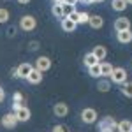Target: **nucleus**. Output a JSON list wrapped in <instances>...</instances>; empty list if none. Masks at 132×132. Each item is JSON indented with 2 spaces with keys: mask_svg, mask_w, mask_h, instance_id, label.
Returning <instances> with one entry per match:
<instances>
[{
  "mask_svg": "<svg viewBox=\"0 0 132 132\" xmlns=\"http://www.w3.org/2000/svg\"><path fill=\"white\" fill-rule=\"evenodd\" d=\"M65 18H69V20L71 21H74V23H76V25H78V23H79V11H72L71 14H69V16H65Z\"/></svg>",
  "mask_w": 132,
  "mask_h": 132,
  "instance_id": "obj_24",
  "label": "nucleus"
},
{
  "mask_svg": "<svg viewBox=\"0 0 132 132\" xmlns=\"http://www.w3.org/2000/svg\"><path fill=\"white\" fill-rule=\"evenodd\" d=\"M111 5H113V9H114V11H118V12H120V11L127 9V5H129V4H127L125 0H113Z\"/></svg>",
  "mask_w": 132,
  "mask_h": 132,
  "instance_id": "obj_18",
  "label": "nucleus"
},
{
  "mask_svg": "<svg viewBox=\"0 0 132 132\" xmlns=\"http://www.w3.org/2000/svg\"><path fill=\"white\" fill-rule=\"evenodd\" d=\"M122 93L125 97H132V81H125L122 85Z\"/></svg>",
  "mask_w": 132,
  "mask_h": 132,
  "instance_id": "obj_21",
  "label": "nucleus"
},
{
  "mask_svg": "<svg viewBox=\"0 0 132 132\" xmlns=\"http://www.w3.org/2000/svg\"><path fill=\"white\" fill-rule=\"evenodd\" d=\"M99 63H101V76H106V78H109L114 67H113L111 63H108V62H99Z\"/></svg>",
  "mask_w": 132,
  "mask_h": 132,
  "instance_id": "obj_13",
  "label": "nucleus"
},
{
  "mask_svg": "<svg viewBox=\"0 0 132 132\" xmlns=\"http://www.w3.org/2000/svg\"><path fill=\"white\" fill-rule=\"evenodd\" d=\"M51 11H53V14L56 18H63V4H55Z\"/></svg>",
  "mask_w": 132,
  "mask_h": 132,
  "instance_id": "obj_23",
  "label": "nucleus"
},
{
  "mask_svg": "<svg viewBox=\"0 0 132 132\" xmlns=\"http://www.w3.org/2000/svg\"><path fill=\"white\" fill-rule=\"evenodd\" d=\"M28 83H32V85H39V83L42 81V72L37 71V69H32V72L28 74Z\"/></svg>",
  "mask_w": 132,
  "mask_h": 132,
  "instance_id": "obj_11",
  "label": "nucleus"
},
{
  "mask_svg": "<svg viewBox=\"0 0 132 132\" xmlns=\"http://www.w3.org/2000/svg\"><path fill=\"white\" fill-rule=\"evenodd\" d=\"M76 2H81V0H76Z\"/></svg>",
  "mask_w": 132,
  "mask_h": 132,
  "instance_id": "obj_34",
  "label": "nucleus"
},
{
  "mask_svg": "<svg viewBox=\"0 0 132 132\" xmlns=\"http://www.w3.org/2000/svg\"><path fill=\"white\" fill-rule=\"evenodd\" d=\"M93 2H104V0H93Z\"/></svg>",
  "mask_w": 132,
  "mask_h": 132,
  "instance_id": "obj_33",
  "label": "nucleus"
},
{
  "mask_svg": "<svg viewBox=\"0 0 132 132\" xmlns=\"http://www.w3.org/2000/svg\"><path fill=\"white\" fill-rule=\"evenodd\" d=\"M83 62H85V65L86 67H92V65H95V63H99V60L93 56V53H88V55H85V58H83Z\"/></svg>",
  "mask_w": 132,
  "mask_h": 132,
  "instance_id": "obj_20",
  "label": "nucleus"
},
{
  "mask_svg": "<svg viewBox=\"0 0 132 132\" xmlns=\"http://www.w3.org/2000/svg\"><path fill=\"white\" fill-rule=\"evenodd\" d=\"M20 25H21V28H23L25 32H30V30H34V28L37 27V20H35L34 16H30V14H27V16L21 18Z\"/></svg>",
  "mask_w": 132,
  "mask_h": 132,
  "instance_id": "obj_3",
  "label": "nucleus"
},
{
  "mask_svg": "<svg viewBox=\"0 0 132 132\" xmlns=\"http://www.w3.org/2000/svg\"><path fill=\"white\" fill-rule=\"evenodd\" d=\"M18 2H20V4H28L30 0H18Z\"/></svg>",
  "mask_w": 132,
  "mask_h": 132,
  "instance_id": "obj_30",
  "label": "nucleus"
},
{
  "mask_svg": "<svg viewBox=\"0 0 132 132\" xmlns=\"http://www.w3.org/2000/svg\"><path fill=\"white\" fill-rule=\"evenodd\" d=\"M76 27H78V25H76L74 21H71L69 18H63V20H62V28H63L65 32H74Z\"/></svg>",
  "mask_w": 132,
  "mask_h": 132,
  "instance_id": "obj_15",
  "label": "nucleus"
},
{
  "mask_svg": "<svg viewBox=\"0 0 132 132\" xmlns=\"http://www.w3.org/2000/svg\"><path fill=\"white\" fill-rule=\"evenodd\" d=\"M9 20V11L7 9H0V23H5Z\"/></svg>",
  "mask_w": 132,
  "mask_h": 132,
  "instance_id": "obj_25",
  "label": "nucleus"
},
{
  "mask_svg": "<svg viewBox=\"0 0 132 132\" xmlns=\"http://www.w3.org/2000/svg\"><path fill=\"white\" fill-rule=\"evenodd\" d=\"M14 114H16L18 122H28V120H30V109H28V108H25V106H21L20 109H16Z\"/></svg>",
  "mask_w": 132,
  "mask_h": 132,
  "instance_id": "obj_9",
  "label": "nucleus"
},
{
  "mask_svg": "<svg viewBox=\"0 0 132 132\" xmlns=\"http://www.w3.org/2000/svg\"><path fill=\"white\" fill-rule=\"evenodd\" d=\"M125 2H127V4H130V5H132V0H125Z\"/></svg>",
  "mask_w": 132,
  "mask_h": 132,
  "instance_id": "obj_32",
  "label": "nucleus"
},
{
  "mask_svg": "<svg viewBox=\"0 0 132 132\" xmlns=\"http://www.w3.org/2000/svg\"><path fill=\"white\" fill-rule=\"evenodd\" d=\"M88 20H90V14L88 12H79V23H88Z\"/></svg>",
  "mask_w": 132,
  "mask_h": 132,
  "instance_id": "obj_26",
  "label": "nucleus"
},
{
  "mask_svg": "<svg viewBox=\"0 0 132 132\" xmlns=\"http://www.w3.org/2000/svg\"><path fill=\"white\" fill-rule=\"evenodd\" d=\"M88 74H90L92 78H99L101 76V63H95V65L88 67Z\"/></svg>",
  "mask_w": 132,
  "mask_h": 132,
  "instance_id": "obj_22",
  "label": "nucleus"
},
{
  "mask_svg": "<svg viewBox=\"0 0 132 132\" xmlns=\"http://www.w3.org/2000/svg\"><path fill=\"white\" fill-rule=\"evenodd\" d=\"M72 11H74V7H72V5H67V4H63V18H65V16H69Z\"/></svg>",
  "mask_w": 132,
  "mask_h": 132,
  "instance_id": "obj_27",
  "label": "nucleus"
},
{
  "mask_svg": "<svg viewBox=\"0 0 132 132\" xmlns=\"http://www.w3.org/2000/svg\"><path fill=\"white\" fill-rule=\"evenodd\" d=\"M81 120L85 123H95L97 122V111L92 108H85L81 111Z\"/></svg>",
  "mask_w": 132,
  "mask_h": 132,
  "instance_id": "obj_5",
  "label": "nucleus"
},
{
  "mask_svg": "<svg viewBox=\"0 0 132 132\" xmlns=\"http://www.w3.org/2000/svg\"><path fill=\"white\" fill-rule=\"evenodd\" d=\"M32 69H34V65H30V63H21L20 67L16 69L14 76H16V78H21V79H27L28 74L32 72Z\"/></svg>",
  "mask_w": 132,
  "mask_h": 132,
  "instance_id": "obj_6",
  "label": "nucleus"
},
{
  "mask_svg": "<svg viewBox=\"0 0 132 132\" xmlns=\"http://www.w3.org/2000/svg\"><path fill=\"white\" fill-rule=\"evenodd\" d=\"M118 132H132V122L130 120L118 122Z\"/></svg>",
  "mask_w": 132,
  "mask_h": 132,
  "instance_id": "obj_17",
  "label": "nucleus"
},
{
  "mask_svg": "<svg viewBox=\"0 0 132 132\" xmlns=\"http://www.w3.org/2000/svg\"><path fill=\"white\" fill-rule=\"evenodd\" d=\"M81 2H85V4H93V0H81Z\"/></svg>",
  "mask_w": 132,
  "mask_h": 132,
  "instance_id": "obj_31",
  "label": "nucleus"
},
{
  "mask_svg": "<svg viewBox=\"0 0 132 132\" xmlns=\"http://www.w3.org/2000/svg\"><path fill=\"white\" fill-rule=\"evenodd\" d=\"M88 23H90V27H92V28H101L102 25H104V20H102L99 14H93V16H90Z\"/></svg>",
  "mask_w": 132,
  "mask_h": 132,
  "instance_id": "obj_14",
  "label": "nucleus"
},
{
  "mask_svg": "<svg viewBox=\"0 0 132 132\" xmlns=\"http://www.w3.org/2000/svg\"><path fill=\"white\" fill-rule=\"evenodd\" d=\"M114 30L116 32H123V30H130V20H127V18H118V20L114 21Z\"/></svg>",
  "mask_w": 132,
  "mask_h": 132,
  "instance_id": "obj_8",
  "label": "nucleus"
},
{
  "mask_svg": "<svg viewBox=\"0 0 132 132\" xmlns=\"http://www.w3.org/2000/svg\"><path fill=\"white\" fill-rule=\"evenodd\" d=\"M4 99H5V92L0 88V102H4Z\"/></svg>",
  "mask_w": 132,
  "mask_h": 132,
  "instance_id": "obj_29",
  "label": "nucleus"
},
{
  "mask_svg": "<svg viewBox=\"0 0 132 132\" xmlns=\"http://www.w3.org/2000/svg\"><path fill=\"white\" fill-rule=\"evenodd\" d=\"M0 125H2V123H0Z\"/></svg>",
  "mask_w": 132,
  "mask_h": 132,
  "instance_id": "obj_35",
  "label": "nucleus"
},
{
  "mask_svg": "<svg viewBox=\"0 0 132 132\" xmlns=\"http://www.w3.org/2000/svg\"><path fill=\"white\" fill-rule=\"evenodd\" d=\"M50 67H51V60L48 56H39V58L35 60V65H34V69H37V71H41V72L48 71Z\"/></svg>",
  "mask_w": 132,
  "mask_h": 132,
  "instance_id": "obj_7",
  "label": "nucleus"
},
{
  "mask_svg": "<svg viewBox=\"0 0 132 132\" xmlns=\"http://www.w3.org/2000/svg\"><path fill=\"white\" fill-rule=\"evenodd\" d=\"M118 41L127 44V42L132 41V32L130 30H123V32H118Z\"/></svg>",
  "mask_w": 132,
  "mask_h": 132,
  "instance_id": "obj_16",
  "label": "nucleus"
},
{
  "mask_svg": "<svg viewBox=\"0 0 132 132\" xmlns=\"http://www.w3.org/2000/svg\"><path fill=\"white\" fill-rule=\"evenodd\" d=\"M53 132H67V127L65 125H55L53 127Z\"/></svg>",
  "mask_w": 132,
  "mask_h": 132,
  "instance_id": "obj_28",
  "label": "nucleus"
},
{
  "mask_svg": "<svg viewBox=\"0 0 132 132\" xmlns=\"http://www.w3.org/2000/svg\"><path fill=\"white\" fill-rule=\"evenodd\" d=\"M92 53H93V56H95L99 62H102L104 58H106V55H108V51H106V48H104V46H95Z\"/></svg>",
  "mask_w": 132,
  "mask_h": 132,
  "instance_id": "obj_12",
  "label": "nucleus"
},
{
  "mask_svg": "<svg viewBox=\"0 0 132 132\" xmlns=\"http://www.w3.org/2000/svg\"><path fill=\"white\" fill-rule=\"evenodd\" d=\"M109 79L113 83H116V85H123V83L127 81V71L123 67H114L111 76H109Z\"/></svg>",
  "mask_w": 132,
  "mask_h": 132,
  "instance_id": "obj_2",
  "label": "nucleus"
},
{
  "mask_svg": "<svg viewBox=\"0 0 132 132\" xmlns=\"http://www.w3.org/2000/svg\"><path fill=\"white\" fill-rule=\"evenodd\" d=\"M0 123H2L5 129H14V127L18 125V118H16L14 113H7V114H4V116L0 118Z\"/></svg>",
  "mask_w": 132,
  "mask_h": 132,
  "instance_id": "obj_4",
  "label": "nucleus"
},
{
  "mask_svg": "<svg viewBox=\"0 0 132 132\" xmlns=\"http://www.w3.org/2000/svg\"><path fill=\"white\" fill-rule=\"evenodd\" d=\"M53 113H55L58 118H63V116H67V113H69V106H67L65 102H58V104H55Z\"/></svg>",
  "mask_w": 132,
  "mask_h": 132,
  "instance_id": "obj_10",
  "label": "nucleus"
},
{
  "mask_svg": "<svg viewBox=\"0 0 132 132\" xmlns=\"http://www.w3.org/2000/svg\"><path fill=\"white\" fill-rule=\"evenodd\" d=\"M99 132H118V123L114 122V118L106 116L99 123Z\"/></svg>",
  "mask_w": 132,
  "mask_h": 132,
  "instance_id": "obj_1",
  "label": "nucleus"
},
{
  "mask_svg": "<svg viewBox=\"0 0 132 132\" xmlns=\"http://www.w3.org/2000/svg\"><path fill=\"white\" fill-rule=\"evenodd\" d=\"M97 88H99V92H109L111 90V81L109 79H99Z\"/></svg>",
  "mask_w": 132,
  "mask_h": 132,
  "instance_id": "obj_19",
  "label": "nucleus"
}]
</instances>
